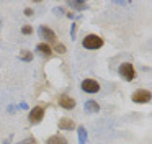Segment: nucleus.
Masks as SVG:
<instances>
[{"label": "nucleus", "mask_w": 152, "mask_h": 144, "mask_svg": "<svg viewBox=\"0 0 152 144\" xmlns=\"http://www.w3.org/2000/svg\"><path fill=\"white\" fill-rule=\"evenodd\" d=\"M59 105L62 108H66V110H72V108H75V100L70 98L69 95H61L59 97Z\"/></svg>", "instance_id": "nucleus-7"}, {"label": "nucleus", "mask_w": 152, "mask_h": 144, "mask_svg": "<svg viewBox=\"0 0 152 144\" xmlns=\"http://www.w3.org/2000/svg\"><path fill=\"white\" fill-rule=\"evenodd\" d=\"M70 7L75 10H85L87 8V3L85 2H77V0H74V2H70Z\"/></svg>", "instance_id": "nucleus-14"}, {"label": "nucleus", "mask_w": 152, "mask_h": 144, "mask_svg": "<svg viewBox=\"0 0 152 144\" xmlns=\"http://www.w3.org/2000/svg\"><path fill=\"white\" fill-rule=\"evenodd\" d=\"M151 92L149 90H136L134 93H132L131 100L134 101V103H147L149 100H151Z\"/></svg>", "instance_id": "nucleus-3"}, {"label": "nucleus", "mask_w": 152, "mask_h": 144, "mask_svg": "<svg viewBox=\"0 0 152 144\" xmlns=\"http://www.w3.org/2000/svg\"><path fill=\"white\" fill-rule=\"evenodd\" d=\"M21 33H23V35H31V33H33V28H31L30 25H25L23 28H21Z\"/></svg>", "instance_id": "nucleus-16"}, {"label": "nucleus", "mask_w": 152, "mask_h": 144, "mask_svg": "<svg viewBox=\"0 0 152 144\" xmlns=\"http://www.w3.org/2000/svg\"><path fill=\"white\" fill-rule=\"evenodd\" d=\"M75 33H77V25L72 23V28H70V36H72V39H75Z\"/></svg>", "instance_id": "nucleus-18"}, {"label": "nucleus", "mask_w": 152, "mask_h": 144, "mask_svg": "<svg viewBox=\"0 0 152 144\" xmlns=\"http://www.w3.org/2000/svg\"><path fill=\"white\" fill-rule=\"evenodd\" d=\"M85 111H88V113H98V111H100L98 101H95V100L85 101Z\"/></svg>", "instance_id": "nucleus-10"}, {"label": "nucleus", "mask_w": 152, "mask_h": 144, "mask_svg": "<svg viewBox=\"0 0 152 144\" xmlns=\"http://www.w3.org/2000/svg\"><path fill=\"white\" fill-rule=\"evenodd\" d=\"M82 90L87 92V93H96L100 90V84L93 79H85L82 82Z\"/></svg>", "instance_id": "nucleus-4"}, {"label": "nucleus", "mask_w": 152, "mask_h": 144, "mask_svg": "<svg viewBox=\"0 0 152 144\" xmlns=\"http://www.w3.org/2000/svg\"><path fill=\"white\" fill-rule=\"evenodd\" d=\"M36 51L39 52L41 56H46V57H51V56H53V49H51V46L46 44V43H39V44L36 46Z\"/></svg>", "instance_id": "nucleus-9"}, {"label": "nucleus", "mask_w": 152, "mask_h": 144, "mask_svg": "<svg viewBox=\"0 0 152 144\" xmlns=\"http://www.w3.org/2000/svg\"><path fill=\"white\" fill-rule=\"evenodd\" d=\"M20 144H36V137H26V139Z\"/></svg>", "instance_id": "nucleus-17"}, {"label": "nucleus", "mask_w": 152, "mask_h": 144, "mask_svg": "<svg viewBox=\"0 0 152 144\" xmlns=\"http://www.w3.org/2000/svg\"><path fill=\"white\" fill-rule=\"evenodd\" d=\"M85 49H100L103 46V38L98 35H87L82 41Z\"/></svg>", "instance_id": "nucleus-1"}, {"label": "nucleus", "mask_w": 152, "mask_h": 144, "mask_svg": "<svg viewBox=\"0 0 152 144\" xmlns=\"http://www.w3.org/2000/svg\"><path fill=\"white\" fill-rule=\"evenodd\" d=\"M25 15H26V16H33V8H25Z\"/></svg>", "instance_id": "nucleus-19"}, {"label": "nucleus", "mask_w": 152, "mask_h": 144, "mask_svg": "<svg viewBox=\"0 0 152 144\" xmlns=\"http://www.w3.org/2000/svg\"><path fill=\"white\" fill-rule=\"evenodd\" d=\"M64 10L62 8H54V13H57V15H59V13H62Z\"/></svg>", "instance_id": "nucleus-20"}, {"label": "nucleus", "mask_w": 152, "mask_h": 144, "mask_svg": "<svg viewBox=\"0 0 152 144\" xmlns=\"http://www.w3.org/2000/svg\"><path fill=\"white\" fill-rule=\"evenodd\" d=\"M56 51L59 52V54H64V52H66V46H64L62 43H57V44H56Z\"/></svg>", "instance_id": "nucleus-15"}, {"label": "nucleus", "mask_w": 152, "mask_h": 144, "mask_svg": "<svg viewBox=\"0 0 152 144\" xmlns=\"http://www.w3.org/2000/svg\"><path fill=\"white\" fill-rule=\"evenodd\" d=\"M59 129L72 131V129H75V123H74V120H70V118H61L59 120Z\"/></svg>", "instance_id": "nucleus-8"}, {"label": "nucleus", "mask_w": 152, "mask_h": 144, "mask_svg": "<svg viewBox=\"0 0 152 144\" xmlns=\"http://www.w3.org/2000/svg\"><path fill=\"white\" fill-rule=\"evenodd\" d=\"M77 133H79V144H85L87 143V129L83 126L77 128Z\"/></svg>", "instance_id": "nucleus-12"}, {"label": "nucleus", "mask_w": 152, "mask_h": 144, "mask_svg": "<svg viewBox=\"0 0 152 144\" xmlns=\"http://www.w3.org/2000/svg\"><path fill=\"white\" fill-rule=\"evenodd\" d=\"M20 59L25 61V62H30V61H33V54H31L30 51H21L20 52Z\"/></svg>", "instance_id": "nucleus-13"}, {"label": "nucleus", "mask_w": 152, "mask_h": 144, "mask_svg": "<svg viewBox=\"0 0 152 144\" xmlns=\"http://www.w3.org/2000/svg\"><path fill=\"white\" fill-rule=\"evenodd\" d=\"M46 144H67V139L64 136H59V134H54V136L48 137Z\"/></svg>", "instance_id": "nucleus-11"}, {"label": "nucleus", "mask_w": 152, "mask_h": 144, "mask_svg": "<svg viewBox=\"0 0 152 144\" xmlns=\"http://www.w3.org/2000/svg\"><path fill=\"white\" fill-rule=\"evenodd\" d=\"M118 72H119V75H121L124 80H128V82L134 80V77H136L134 65H132L131 62H124V64H121L119 69H118Z\"/></svg>", "instance_id": "nucleus-2"}, {"label": "nucleus", "mask_w": 152, "mask_h": 144, "mask_svg": "<svg viewBox=\"0 0 152 144\" xmlns=\"http://www.w3.org/2000/svg\"><path fill=\"white\" fill-rule=\"evenodd\" d=\"M43 116H44V108L43 107H34L33 110L30 111V121L33 124H36V123H39L41 120H43Z\"/></svg>", "instance_id": "nucleus-5"}, {"label": "nucleus", "mask_w": 152, "mask_h": 144, "mask_svg": "<svg viewBox=\"0 0 152 144\" xmlns=\"http://www.w3.org/2000/svg\"><path fill=\"white\" fill-rule=\"evenodd\" d=\"M39 36L41 38H44L46 41H49V43H54L56 41V33L53 31L51 28H48V26H39Z\"/></svg>", "instance_id": "nucleus-6"}]
</instances>
